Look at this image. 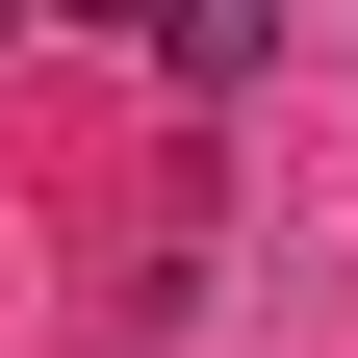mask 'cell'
Here are the masks:
<instances>
[{
	"instance_id": "obj_1",
	"label": "cell",
	"mask_w": 358,
	"mask_h": 358,
	"mask_svg": "<svg viewBox=\"0 0 358 358\" xmlns=\"http://www.w3.org/2000/svg\"><path fill=\"white\" fill-rule=\"evenodd\" d=\"M52 26H128V52H154V26H179V0H52Z\"/></svg>"
},
{
	"instance_id": "obj_2",
	"label": "cell",
	"mask_w": 358,
	"mask_h": 358,
	"mask_svg": "<svg viewBox=\"0 0 358 358\" xmlns=\"http://www.w3.org/2000/svg\"><path fill=\"white\" fill-rule=\"evenodd\" d=\"M0 26H26V0H0Z\"/></svg>"
}]
</instances>
